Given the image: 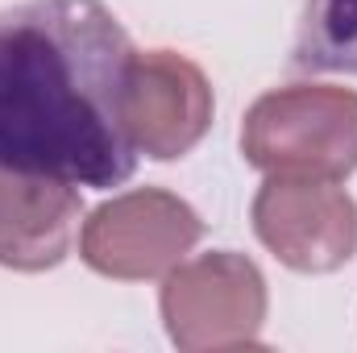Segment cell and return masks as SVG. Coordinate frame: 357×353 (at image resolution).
Segmentation results:
<instances>
[{"instance_id":"1","label":"cell","mask_w":357,"mask_h":353,"mask_svg":"<svg viewBox=\"0 0 357 353\" xmlns=\"http://www.w3.org/2000/svg\"><path fill=\"white\" fill-rule=\"evenodd\" d=\"M133 46L104 0L0 8V167L84 187L133 175L125 121Z\"/></svg>"},{"instance_id":"2","label":"cell","mask_w":357,"mask_h":353,"mask_svg":"<svg viewBox=\"0 0 357 353\" xmlns=\"http://www.w3.org/2000/svg\"><path fill=\"white\" fill-rule=\"evenodd\" d=\"M241 154L266 175L349 179L357 171V91L328 84L266 91L245 112Z\"/></svg>"},{"instance_id":"3","label":"cell","mask_w":357,"mask_h":353,"mask_svg":"<svg viewBox=\"0 0 357 353\" xmlns=\"http://www.w3.org/2000/svg\"><path fill=\"white\" fill-rule=\"evenodd\" d=\"M162 320L178 350H241L258 345L266 320L262 270L229 250L183 262L162 283Z\"/></svg>"},{"instance_id":"4","label":"cell","mask_w":357,"mask_h":353,"mask_svg":"<svg viewBox=\"0 0 357 353\" xmlns=\"http://www.w3.org/2000/svg\"><path fill=\"white\" fill-rule=\"evenodd\" d=\"M199 233L204 225L191 204L162 187H142L91 212L79 233V254L104 278H158L187 258Z\"/></svg>"},{"instance_id":"5","label":"cell","mask_w":357,"mask_h":353,"mask_svg":"<svg viewBox=\"0 0 357 353\" xmlns=\"http://www.w3.org/2000/svg\"><path fill=\"white\" fill-rule=\"evenodd\" d=\"M254 233L282 266L328 274L357 254V204L328 179L270 175L254 200Z\"/></svg>"},{"instance_id":"6","label":"cell","mask_w":357,"mask_h":353,"mask_svg":"<svg viewBox=\"0 0 357 353\" xmlns=\"http://www.w3.org/2000/svg\"><path fill=\"white\" fill-rule=\"evenodd\" d=\"M129 137L142 154L171 163L183 158L212 125V88L204 71L175 50L133 54L125 88Z\"/></svg>"},{"instance_id":"7","label":"cell","mask_w":357,"mask_h":353,"mask_svg":"<svg viewBox=\"0 0 357 353\" xmlns=\"http://www.w3.org/2000/svg\"><path fill=\"white\" fill-rule=\"evenodd\" d=\"M84 200L71 183L0 167V266L50 270L71 254Z\"/></svg>"},{"instance_id":"8","label":"cell","mask_w":357,"mask_h":353,"mask_svg":"<svg viewBox=\"0 0 357 353\" xmlns=\"http://www.w3.org/2000/svg\"><path fill=\"white\" fill-rule=\"evenodd\" d=\"M291 63L299 71L357 75V0H303Z\"/></svg>"}]
</instances>
